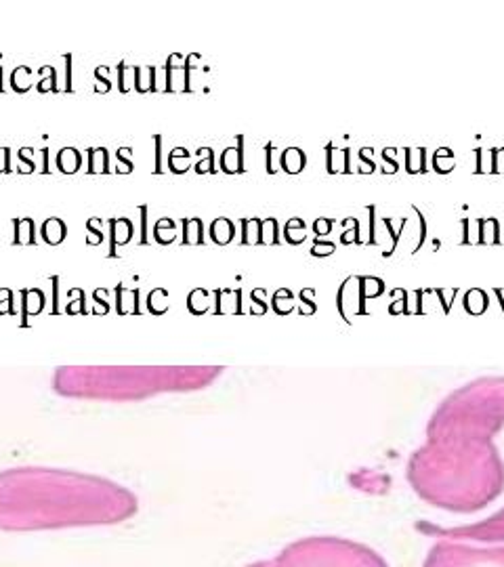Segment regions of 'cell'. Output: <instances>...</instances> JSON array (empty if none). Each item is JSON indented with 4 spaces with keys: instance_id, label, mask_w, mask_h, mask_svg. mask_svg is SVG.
Returning a JSON list of instances; mask_svg holds the SVG:
<instances>
[{
    "instance_id": "26",
    "label": "cell",
    "mask_w": 504,
    "mask_h": 567,
    "mask_svg": "<svg viewBox=\"0 0 504 567\" xmlns=\"http://www.w3.org/2000/svg\"><path fill=\"white\" fill-rule=\"evenodd\" d=\"M66 91H70L72 93V55H66Z\"/></svg>"
},
{
    "instance_id": "3",
    "label": "cell",
    "mask_w": 504,
    "mask_h": 567,
    "mask_svg": "<svg viewBox=\"0 0 504 567\" xmlns=\"http://www.w3.org/2000/svg\"><path fill=\"white\" fill-rule=\"evenodd\" d=\"M215 366L194 368H122V366H74L59 368L53 378V387L61 395L84 397V399H107V402H131L145 399L166 391H194L210 385L221 374Z\"/></svg>"
},
{
    "instance_id": "17",
    "label": "cell",
    "mask_w": 504,
    "mask_h": 567,
    "mask_svg": "<svg viewBox=\"0 0 504 567\" xmlns=\"http://www.w3.org/2000/svg\"><path fill=\"white\" fill-rule=\"evenodd\" d=\"M210 235L217 244H229L233 240V223L227 219H217L210 227Z\"/></svg>"
},
{
    "instance_id": "30",
    "label": "cell",
    "mask_w": 504,
    "mask_h": 567,
    "mask_svg": "<svg viewBox=\"0 0 504 567\" xmlns=\"http://www.w3.org/2000/svg\"><path fill=\"white\" fill-rule=\"evenodd\" d=\"M244 567H269V561H255V563H248Z\"/></svg>"
},
{
    "instance_id": "21",
    "label": "cell",
    "mask_w": 504,
    "mask_h": 567,
    "mask_svg": "<svg viewBox=\"0 0 504 567\" xmlns=\"http://www.w3.org/2000/svg\"><path fill=\"white\" fill-rule=\"evenodd\" d=\"M131 147H120L118 152H116V158L120 160V164H122V168L118 170V172H133V168H135V164H133V160H131Z\"/></svg>"
},
{
    "instance_id": "12",
    "label": "cell",
    "mask_w": 504,
    "mask_h": 567,
    "mask_svg": "<svg viewBox=\"0 0 504 567\" xmlns=\"http://www.w3.org/2000/svg\"><path fill=\"white\" fill-rule=\"evenodd\" d=\"M204 242V225L200 219H183V246H200Z\"/></svg>"
},
{
    "instance_id": "25",
    "label": "cell",
    "mask_w": 504,
    "mask_h": 567,
    "mask_svg": "<svg viewBox=\"0 0 504 567\" xmlns=\"http://www.w3.org/2000/svg\"><path fill=\"white\" fill-rule=\"evenodd\" d=\"M334 250V244H315L313 246V255H330V252Z\"/></svg>"
},
{
    "instance_id": "8",
    "label": "cell",
    "mask_w": 504,
    "mask_h": 567,
    "mask_svg": "<svg viewBox=\"0 0 504 567\" xmlns=\"http://www.w3.org/2000/svg\"><path fill=\"white\" fill-rule=\"evenodd\" d=\"M109 227H111V250H109V257H116V248L124 246L126 242H131L135 227H133V223L129 219H111Z\"/></svg>"
},
{
    "instance_id": "22",
    "label": "cell",
    "mask_w": 504,
    "mask_h": 567,
    "mask_svg": "<svg viewBox=\"0 0 504 567\" xmlns=\"http://www.w3.org/2000/svg\"><path fill=\"white\" fill-rule=\"evenodd\" d=\"M70 294H74V296H78V298H74V303L72 305H68V311L70 313H76V311H84V290H80V288H74V290H70Z\"/></svg>"
},
{
    "instance_id": "16",
    "label": "cell",
    "mask_w": 504,
    "mask_h": 567,
    "mask_svg": "<svg viewBox=\"0 0 504 567\" xmlns=\"http://www.w3.org/2000/svg\"><path fill=\"white\" fill-rule=\"evenodd\" d=\"M282 168L290 174H296L305 168V154L298 147H290L282 156Z\"/></svg>"
},
{
    "instance_id": "24",
    "label": "cell",
    "mask_w": 504,
    "mask_h": 567,
    "mask_svg": "<svg viewBox=\"0 0 504 567\" xmlns=\"http://www.w3.org/2000/svg\"><path fill=\"white\" fill-rule=\"evenodd\" d=\"M17 156H19V160H21V162L26 164V166H24L21 170H19V172H24V174H26V172H34V170H36V166H34L36 162H34V160H28V147L19 150V154H17Z\"/></svg>"
},
{
    "instance_id": "7",
    "label": "cell",
    "mask_w": 504,
    "mask_h": 567,
    "mask_svg": "<svg viewBox=\"0 0 504 567\" xmlns=\"http://www.w3.org/2000/svg\"><path fill=\"white\" fill-rule=\"evenodd\" d=\"M429 534H435L439 538L450 540H467V542H479V544H498L504 542V509L494 513L492 517L469 523V525H456V528H435L424 523L422 525Z\"/></svg>"
},
{
    "instance_id": "10",
    "label": "cell",
    "mask_w": 504,
    "mask_h": 567,
    "mask_svg": "<svg viewBox=\"0 0 504 567\" xmlns=\"http://www.w3.org/2000/svg\"><path fill=\"white\" fill-rule=\"evenodd\" d=\"M15 225V237L13 244L15 246H36V223L30 217L24 219H13Z\"/></svg>"
},
{
    "instance_id": "11",
    "label": "cell",
    "mask_w": 504,
    "mask_h": 567,
    "mask_svg": "<svg viewBox=\"0 0 504 567\" xmlns=\"http://www.w3.org/2000/svg\"><path fill=\"white\" fill-rule=\"evenodd\" d=\"M82 166V154L76 147H63L57 154V168L66 174H74L78 172Z\"/></svg>"
},
{
    "instance_id": "23",
    "label": "cell",
    "mask_w": 504,
    "mask_h": 567,
    "mask_svg": "<svg viewBox=\"0 0 504 567\" xmlns=\"http://www.w3.org/2000/svg\"><path fill=\"white\" fill-rule=\"evenodd\" d=\"M40 72H42V74H51V91H57V84H55L57 74H55V70L48 68V66H44V68H40ZM46 80H48V78H46ZM38 91H40V93H46V91H48V84H46V82H44V84H38Z\"/></svg>"
},
{
    "instance_id": "4",
    "label": "cell",
    "mask_w": 504,
    "mask_h": 567,
    "mask_svg": "<svg viewBox=\"0 0 504 567\" xmlns=\"http://www.w3.org/2000/svg\"><path fill=\"white\" fill-rule=\"evenodd\" d=\"M504 426V378L475 381L441 404L429 439H492Z\"/></svg>"
},
{
    "instance_id": "20",
    "label": "cell",
    "mask_w": 504,
    "mask_h": 567,
    "mask_svg": "<svg viewBox=\"0 0 504 567\" xmlns=\"http://www.w3.org/2000/svg\"><path fill=\"white\" fill-rule=\"evenodd\" d=\"M97 225H101V219H97V217H91L87 221V244L89 246H99L103 242V231L97 229Z\"/></svg>"
},
{
    "instance_id": "14",
    "label": "cell",
    "mask_w": 504,
    "mask_h": 567,
    "mask_svg": "<svg viewBox=\"0 0 504 567\" xmlns=\"http://www.w3.org/2000/svg\"><path fill=\"white\" fill-rule=\"evenodd\" d=\"M221 168L225 172H242L244 160H242V137L237 139V147H229L221 156Z\"/></svg>"
},
{
    "instance_id": "19",
    "label": "cell",
    "mask_w": 504,
    "mask_h": 567,
    "mask_svg": "<svg viewBox=\"0 0 504 567\" xmlns=\"http://www.w3.org/2000/svg\"><path fill=\"white\" fill-rule=\"evenodd\" d=\"M147 307L152 313H162L168 309V292L164 288H156L147 296Z\"/></svg>"
},
{
    "instance_id": "27",
    "label": "cell",
    "mask_w": 504,
    "mask_h": 567,
    "mask_svg": "<svg viewBox=\"0 0 504 567\" xmlns=\"http://www.w3.org/2000/svg\"><path fill=\"white\" fill-rule=\"evenodd\" d=\"M105 292H107V290H103V288H101V290H95V300H97V313H99V311H101V313H107V303H105V300L101 298V296H103Z\"/></svg>"
},
{
    "instance_id": "2",
    "label": "cell",
    "mask_w": 504,
    "mask_h": 567,
    "mask_svg": "<svg viewBox=\"0 0 504 567\" xmlns=\"http://www.w3.org/2000/svg\"><path fill=\"white\" fill-rule=\"evenodd\" d=\"M408 481L433 507L481 511L504 489V462L492 439H429L408 462Z\"/></svg>"
},
{
    "instance_id": "9",
    "label": "cell",
    "mask_w": 504,
    "mask_h": 567,
    "mask_svg": "<svg viewBox=\"0 0 504 567\" xmlns=\"http://www.w3.org/2000/svg\"><path fill=\"white\" fill-rule=\"evenodd\" d=\"M40 233H42L44 242H46L48 246H59L63 240H66V235H68V225L63 223L59 217H51V219H46V221L42 223Z\"/></svg>"
},
{
    "instance_id": "5",
    "label": "cell",
    "mask_w": 504,
    "mask_h": 567,
    "mask_svg": "<svg viewBox=\"0 0 504 567\" xmlns=\"http://www.w3.org/2000/svg\"><path fill=\"white\" fill-rule=\"evenodd\" d=\"M269 567H389L368 544L339 536H309L286 544Z\"/></svg>"
},
{
    "instance_id": "6",
    "label": "cell",
    "mask_w": 504,
    "mask_h": 567,
    "mask_svg": "<svg viewBox=\"0 0 504 567\" xmlns=\"http://www.w3.org/2000/svg\"><path fill=\"white\" fill-rule=\"evenodd\" d=\"M477 544L439 538L429 548L422 567H504V542Z\"/></svg>"
},
{
    "instance_id": "28",
    "label": "cell",
    "mask_w": 504,
    "mask_h": 567,
    "mask_svg": "<svg viewBox=\"0 0 504 567\" xmlns=\"http://www.w3.org/2000/svg\"><path fill=\"white\" fill-rule=\"evenodd\" d=\"M141 213H143V217H141L143 221H141V240H139V242H141V244H147V223H145V221H147V215H145L147 208L141 206Z\"/></svg>"
},
{
    "instance_id": "1",
    "label": "cell",
    "mask_w": 504,
    "mask_h": 567,
    "mask_svg": "<svg viewBox=\"0 0 504 567\" xmlns=\"http://www.w3.org/2000/svg\"><path fill=\"white\" fill-rule=\"evenodd\" d=\"M139 498L124 485L76 471L21 467L0 473V530L42 532L129 521Z\"/></svg>"
},
{
    "instance_id": "29",
    "label": "cell",
    "mask_w": 504,
    "mask_h": 567,
    "mask_svg": "<svg viewBox=\"0 0 504 567\" xmlns=\"http://www.w3.org/2000/svg\"><path fill=\"white\" fill-rule=\"evenodd\" d=\"M328 229H330V221H315V233L318 235H324V233H328Z\"/></svg>"
},
{
    "instance_id": "15",
    "label": "cell",
    "mask_w": 504,
    "mask_h": 567,
    "mask_svg": "<svg viewBox=\"0 0 504 567\" xmlns=\"http://www.w3.org/2000/svg\"><path fill=\"white\" fill-rule=\"evenodd\" d=\"M21 296H24V315H36L44 307V294L38 288L21 290Z\"/></svg>"
},
{
    "instance_id": "13",
    "label": "cell",
    "mask_w": 504,
    "mask_h": 567,
    "mask_svg": "<svg viewBox=\"0 0 504 567\" xmlns=\"http://www.w3.org/2000/svg\"><path fill=\"white\" fill-rule=\"evenodd\" d=\"M87 154H89V168H87L89 174H99V172L107 174L109 172V160H107L105 147H89Z\"/></svg>"
},
{
    "instance_id": "18",
    "label": "cell",
    "mask_w": 504,
    "mask_h": 567,
    "mask_svg": "<svg viewBox=\"0 0 504 567\" xmlns=\"http://www.w3.org/2000/svg\"><path fill=\"white\" fill-rule=\"evenodd\" d=\"M154 237L158 240V244L166 246L174 242V221L170 219H160L154 227Z\"/></svg>"
}]
</instances>
